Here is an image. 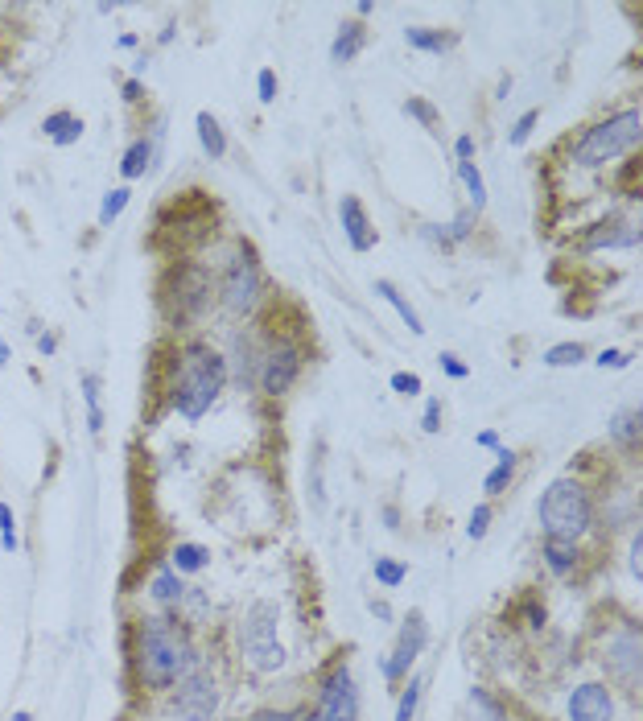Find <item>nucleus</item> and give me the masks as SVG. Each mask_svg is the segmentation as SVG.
Masks as SVG:
<instances>
[{
	"label": "nucleus",
	"instance_id": "1",
	"mask_svg": "<svg viewBox=\"0 0 643 721\" xmlns=\"http://www.w3.org/2000/svg\"><path fill=\"white\" fill-rule=\"evenodd\" d=\"M198 668L194 643L186 627H178L174 618L153 614L137 631V676L149 689H174L178 680H186Z\"/></svg>",
	"mask_w": 643,
	"mask_h": 721
},
{
	"label": "nucleus",
	"instance_id": "2",
	"mask_svg": "<svg viewBox=\"0 0 643 721\" xmlns=\"http://www.w3.org/2000/svg\"><path fill=\"white\" fill-rule=\"evenodd\" d=\"M223 388H227V359L207 347H190L174 384V408L186 421H202Z\"/></svg>",
	"mask_w": 643,
	"mask_h": 721
},
{
	"label": "nucleus",
	"instance_id": "3",
	"mask_svg": "<svg viewBox=\"0 0 643 721\" xmlns=\"http://www.w3.org/2000/svg\"><path fill=\"white\" fill-rule=\"evenodd\" d=\"M590 524H594V503L582 483L557 478V483L540 495V528H545V540L578 544L590 532Z\"/></svg>",
	"mask_w": 643,
	"mask_h": 721
},
{
	"label": "nucleus",
	"instance_id": "4",
	"mask_svg": "<svg viewBox=\"0 0 643 721\" xmlns=\"http://www.w3.org/2000/svg\"><path fill=\"white\" fill-rule=\"evenodd\" d=\"M643 136V112L639 108H623L619 116L594 124L578 145H573V161L586 165V169H598L606 161H615L623 153H631Z\"/></svg>",
	"mask_w": 643,
	"mask_h": 721
},
{
	"label": "nucleus",
	"instance_id": "5",
	"mask_svg": "<svg viewBox=\"0 0 643 721\" xmlns=\"http://www.w3.org/2000/svg\"><path fill=\"white\" fill-rule=\"evenodd\" d=\"M277 623H281V610L277 602H252V610L244 614V623H240V647H244V656L256 672H277L285 664V647L277 639Z\"/></svg>",
	"mask_w": 643,
	"mask_h": 721
},
{
	"label": "nucleus",
	"instance_id": "6",
	"mask_svg": "<svg viewBox=\"0 0 643 721\" xmlns=\"http://www.w3.org/2000/svg\"><path fill=\"white\" fill-rule=\"evenodd\" d=\"M223 301L231 314H252L260 301V264L252 260V252H240L227 272H223Z\"/></svg>",
	"mask_w": 643,
	"mask_h": 721
},
{
	"label": "nucleus",
	"instance_id": "7",
	"mask_svg": "<svg viewBox=\"0 0 643 721\" xmlns=\"http://www.w3.org/2000/svg\"><path fill=\"white\" fill-rule=\"evenodd\" d=\"M301 375V347L297 342H277L273 351L260 359V392L264 396H285Z\"/></svg>",
	"mask_w": 643,
	"mask_h": 721
},
{
	"label": "nucleus",
	"instance_id": "8",
	"mask_svg": "<svg viewBox=\"0 0 643 721\" xmlns=\"http://www.w3.org/2000/svg\"><path fill=\"white\" fill-rule=\"evenodd\" d=\"M219 705V693H215V676L194 668L186 680H178V697H174V713L182 721H211Z\"/></svg>",
	"mask_w": 643,
	"mask_h": 721
},
{
	"label": "nucleus",
	"instance_id": "9",
	"mask_svg": "<svg viewBox=\"0 0 643 721\" xmlns=\"http://www.w3.org/2000/svg\"><path fill=\"white\" fill-rule=\"evenodd\" d=\"M314 721H359V693L347 668H334L322 684V701L314 709Z\"/></svg>",
	"mask_w": 643,
	"mask_h": 721
},
{
	"label": "nucleus",
	"instance_id": "10",
	"mask_svg": "<svg viewBox=\"0 0 643 721\" xmlns=\"http://www.w3.org/2000/svg\"><path fill=\"white\" fill-rule=\"evenodd\" d=\"M425 643H429L425 614H421V610H409V618H404V631H400V643H396L392 656L384 660V676H388V680H400L404 672L417 664V656L425 651Z\"/></svg>",
	"mask_w": 643,
	"mask_h": 721
},
{
	"label": "nucleus",
	"instance_id": "11",
	"mask_svg": "<svg viewBox=\"0 0 643 721\" xmlns=\"http://www.w3.org/2000/svg\"><path fill=\"white\" fill-rule=\"evenodd\" d=\"M569 721H615V697L606 684L590 680L569 693Z\"/></svg>",
	"mask_w": 643,
	"mask_h": 721
},
{
	"label": "nucleus",
	"instance_id": "12",
	"mask_svg": "<svg viewBox=\"0 0 643 721\" xmlns=\"http://www.w3.org/2000/svg\"><path fill=\"white\" fill-rule=\"evenodd\" d=\"M338 219H343V235H347V244L355 252H371V248H376V227H371L363 202L355 194H347L343 202H338Z\"/></svg>",
	"mask_w": 643,
	"mask_h": 721
},
{
	"label": "nucleus",
	"instance_id": "13",
	"mask_svg": "<svg viewBox=\"0 0 643 721\" xmlns=\"http://www.w3.org/2000/svg\"><path fill=\"white\" fill-rule=\"evenodd\" d=\"M611 672L623 680V684H635L639 680V635H635V627H627L615 643H611Z\"/></svg>",
	"mask_w": 643,
	"mask_h": 721
},
{
	"label": "nucleus",
	"instance_id": "14",
	"mask_svg": "<svg viewBox=\"0 0 643 721\" xmlns=\"http://www.w3.org/2000/svg\"><path fill=\"white\" fill-rule=\"evenodd\" d=\"M635 244H639V227H631V223H598L586 235V252H598V248H635Z\"/></svg>",
	"mask_w": 643,
	"mask_h": 721
},
{
	"label": "nucleus",
	"instance_id": "15",
	"mask_svg": "<svg viewBox=\"0 0 643 721\" xmlns=\"http://www.w3.org/2000/svg\"><path fill=\"white\" fill-rule=\"evenodd\" d=\"M363 42H367V29H363L359 21H347L343 29L334 33V42H330V62H338V66L355 62L359 50H363Z\"/></svg>",
	"mask_w": 643,
	"mask_h": 721
},
{
	"label": "nucleus",
	"instance_id": "16",
	"mask_svg": "<svg viewBox=\"0 0 643 721\" xmlns=\"http://www.w3.org/2000/svg\"><path fill=\"white\" fill-rule=\"evenodd\" d=\"M194 128H198V145H202V153H207L211 161H223V157H227V136H223L219 120H215L211 112H198Z\"/></svg>",
	"mask_w": 643,
	"mask_h": 721
},
{
	"label": "nucleus",
	"instance_id": "17",
	"mask_svg": "<svg viewBox=\"0 0 643 721\" xmlns=\"http://www.w3.org/2000/svg\"><path fill=\"white\" fill-rule=\"evenodd\" d=\"M404 42H409L413 50H421V54H437V58H442V54L454 46L450 33H442V29H421V25L404 29Z\"/></svg>",
	"mask_w": 643,
	"mask_h": 721
},
{
	"label": "nucleus",
	"instance_id": "18",
	"mask_svg": "<svg viewBox=\"0 0 643 721\" xmlns=\"http://www.w3.org/2000/svg\"><path fill=\"white\" fill-rule=\"evenodd\" d=\"M371 289H376V297H384V301H388V305L396 309V314L404 318V326H409L413 334H425V326H421V314H417V309L409 305V297H404V293H400V289H396L392 281H376V285H371Z\"/></svg>",
	"mask_w": 643,
	"mask_h": 721
},
{
	"label": "nucleus",
	"instance_id": "19",
	"mask_svg": "<svg viewBox=\"0 0 643 721\" xmlns=\"http://www.w3.org/2000/svg\"><path fill=\"white\" fill-rule=\"evenodd\" d=\"M458 182L466 186V194H470V211H483L487 206V186H483V174H479V165L475 161H458Z\"/></svg>",
	"mask_w": 643,
	"mask_h": 721
},
{
	"label": "nucleus",
	"instance_id": "20",
	"mask_svg": "<svg viewBox=\"0 0 643 721\" xmlns=\"http://www.w3.org/2000/svg\"><path fill=\"white\" fill-rule=\"evenodd\" d=\"M207 565H211V553L202 544H178L174 557H169V569H174V573H198Z\"/></svg>",
	"mask_w": 643,
	"mask_h": 721
},
{
	"label": "nucleus",
	"instance_id": "21",
	"mask_svg": "<svg viewBox=\"0 0 643 721\" xmlns=\"http://www.w3.org/2000/svg\"><path fill=\"white\" fill-rule=\"evenodd\" d=\"M149 157H153V145H149V136H141V141L128 145V153H124V161H120V174H124L128 182H137L145 169H149Z\"/></svg>",
	"mask_w": 643,
	"mask_h": 721
},
{
	"label": "nucleus",
	"instance_id": "22",
	"mask_svg": "<svg viewBox=\"0 0 643 721\" xmlns=\"http://www.w3.org/2000/svg\"><path fill=\"white\" fill-rule=\"evenodd\" d=\"M153 598H157L161 606H178V602L186 598L182 573H174V569H161V573L153 577Z\"/></svg>",
	"mask_w": 643,
	"mask_h": 721
},
{
	"label": "nucleus",
	"instance_id": "23",
	"mask_svg": "<svg viewBox=\"0 0 643 721\" xmlns=\"http://www.w3.org/2000/svg\"><path fill=\"white\" fill-rule=\"evenodd\" d=\"M512 478H516V454H512V450H499V462H495V470L487 474L483 491H487V495H503Z\"/></svg>",
	"mask_w": 643,
	"mask_h": 721
},
{
	"label": "nucleus",
	"instance_id": "24",
	"mask_svg": "<svg viewBox=\"0 0 643 721\" xmlns=\"http://www.w3.org/2000/svg\"><path fill=\"white\" fill-rule=\"evenodd\" d=\"M545 561L553 573H569L573 565H578V544H569V540H545Z\"/></svg>",
	"mask_w": 643,
	"mask_h": 721
},
{
	"label": "nucleus",
	"instance_id": "25",
	"mask_svg": "<svg viewBox=\"0 0 643 721\" xmlns=\"http://www.w3.org/2000/svg\"><path fill=\"white\" fill-rule=\"evenodd\" d=\"M132 202V190L128 186H116L104 194V202H99V227H112L120 215H124V206Z\"/></svg>",
	"mask_w": 643,
	"mask_h": 721
},
{
	"label": "nucleus",
	"instance_id": "26",
	"mask_svg": "<svg viewBox=\"0 0 643 721\" xmlns=\"http://www.w3.org/2000/svg\"><path fill=\"white\" fill-rule=\"evenodd\" d=\"M611 437L631 450V445L639 441V408H623V412H615V421H611Z\"/></svg>",
	"mask_w": 643,
	"mask_h": 721
},
{
	"label": "nucleus",
	"instance_id": "27",
	"mask_svg": "<svg viewBox=\"0 0 643 721\" xmlns=\"http://www.w3.org/2000/svg\"><path fill=\"white\" fill-rule=\"evenodd\" d=\"M582 359H586L582 342H557V347L545 351V363H549V367H578Z\"/></svg>",
	"mask_w": 643,
	"mask_h": 721
},
{
	"label": "nucleus",
	"instance_id": "28",
	"mask_svg": "<svg viewBox=\"0 0 643 721\" xmlns=\"http://www.w3.org/2000/svg\"><path fill=\"white\" fill-rule=\"evenodd\" d=\"M83 400H87V425H91V433H99L104 429V408H99V380L95 375H83Z\"/></svg>",
	"mask_w": 643,
	"mask_h": 721
},
{
	"label": "nucleus",
	"instance_id": "29",
	"mask_svg": "<svg viewBox=\"0 0 643 721\" xmlns=\"http://www.w3.org/2000/svg\"><path fill=\"white\" fill-rule=\"evenodd\" d=\"M404 577H409V569H404L400 561H392V557H376V581H380L384 590H396Z\"/></svg>",
	"mask_w": 643,
	"mask_h": 721
},
{
	"label": "nucleus",
	"instance_id": "30",
	"mask_svg": "<svg viewBox=\"0 0 643 721\" xmlns=\"http://www.w3.org/2000/svg\"><path fill=\"white\" fill-rule=\"evenodd\" d=\"M0 544H5V553H17V520L9 503H0Z\"/></svg>",
	"mask_w": 643,
	"mask_h": 721
},
{
	"label": "nucleus",
	"instance_id": "31",
	"mask_svg": "<svg viewBox=\"0 0 643 721\" xmlns=\"http://www.w3.org/2000/svg\"><path fill=\"white\" fill-rule=\"evenodd\" d=\"M417 701H421V680L413 676V680H409V689L400 693V709H396V721H413V713H417Z\"/></svg>",
	"mask_w": 643,
	"mask_h": 721
},
{
	"label": "nucleus",
	"instance_id": "32",
	"mask_svg": "<svg viewBox=\"0 0 643 721\" xmlns=\"http://www.w3.org/2000/svg\"><path fill=\"white\" fill-rule=\"evenodd\" d=\"M487 528H491V507H487V503H479L475 511H470L466 536H470V540H483V536H487Z\"/></svg>",
	"mask_w": 643,
	"mask_h": 721
},
{
	"label": "nucleus",
	"instance_id": "33",
	"mask_svg": "<svg viewBox=\"0 0 643 721\" xmlns=\"http://www.w3.org/2000/svg\"><path fill=\"white\" fill-rule=\"evenodd\" d=\"M536 124H540V108H528V112L516 120V128H512V136H507V141H512V145H524Z\"/></svg>",
	"mask_w": 643,
	"mask_h": 721
},
{
	"label": "nucleus",
	"instance_id": "34",
	"mask_svg": "<svg viewBox=\"0 0 643 721\" xmlns=\"http://www.w3.org/2000/svg\"><path fill=\"white\" fill-rule=\"evenodd\" d=\"M421 375L417 371H396L392 375V392H400V396H421Z\"/></svg>",
	"mask_w": 643,
	"mask_h": 721
},
{
	"label": "nucleus",
	"instance_id": "35",
	"mask_svg": "<svg viewBox=\"0 0 643 721\" xmlns=\"http://www.w3.org/2000/svg\"><path fill=\"white\" fill-rule=\"evenodd\" d=\"M404 112H409V116H417L425 128H437V124H442V116H437V112L429 108L425 99H409V103H404Z\"/></svg>",
	"mask_w": 643,
	"mask_h": 721
},
{
	"label": "nucleus",
	"instance_id": "36",
	"mask_svg": "<svg viewBox=\"0 0 643 721\" xmlns=\"http://www.w3.org/2000/svg\"><path fill=\"white\" fill-rule=\"evenodd\" d=\"M256 91H260V103L277 99V71H273V66H264V71L256 75Z\"/></svg>",
	"mask_w": 643,
	"mask_h": 721
},
{
	"label": "nucleus",
	"instance_id": "37",
	"mask_svg": "<svg viewBox=\"0 0 643 721\" xmlns=\"http://www.w3.org/2000/svg\"><path fill=\"white\" fill-rule=\"evenodd\" d=\"M421 429H425V433H442V400H437V396H433V400L425 404V417H421Z\"/></svg>",
	"mask_w": 643,
	"mask_h": 721
},
{
	"label": "nucleus",
	"instance_id": "38",
	"mask_svg": "<svg viewBox=\"0 0 643 721\" xmlns=\"http://www.w3.org/2000/svg\"><path fill=\"white\" fill-rule=\"evenodd\" d=\"M470 705H475V709H483V717H487V721H507V717H503V709H499V705H495L487 693H479V689L470 693Z\"/></svg>",
	"mask_w": 643,
	"mask_h": 721
},
{
	"label": "nucleus",
	"instance_id": "39",
	"mask_svg": "<svg viewBox=\"0 0 643 721\" xmlns=\"http://www.w3.org/2000/svg\"><path fill=\"white\" fill-rule=\"evenodd\" d=\"M470 227H475V211H462V215L450 223V231H446V235H450V244H458V239H466V235H470Z\"/></svg>",
	"mask_w": 643,
	"mask_h": 721
},
{
	"label": "nucleus",
	"instance_id": "40",
	"mask_svg": "<svg viewBox=\"0 0 643 721\" xmlns=\"http://www.w3.org/2000/svg\"><path fill=\"white\" fill-rule=\"evenodd\" d=\"M437 363H442V371L450 375V380H466V375H470V367H466L458 355H450V351H446V355H437Z\"/></svg>",
	"mask_w": 643,
	"mask_h": 721
},
{
	"label": "nucleus",
	"instance_id": "41",
	"mask_svg": "<svg viewBox=\"0 0 643 721\" xmlns=\"http://www.w3.org/2000/svg\"><path fill=\"white\" fill-rule=\"evenodd\" d=\"M71 120H75L71 112H50V116H46V124H42V132H46L50 141H54V136H58V132H62L66 124H71Z\"/></svg>",
	"mask_w": 643,
	"mask_h": 721
},
{
	"label": "nucleus",
	"instance_id": "42",
	"mask_svg": "<svg viewBox=\"0 0 643 721\" xmlns=\"http://www.w3.org/2000/svg\"><path fill=\"white\" fill-rule=\"evenodd\" d=\"M79 136H83V120H71V124H66V128L54 136V145H58V149H66V145H75Z\"/></svg>",
	"mask_w": 643,
	"mask_h": 721
},
{
	"label": "nucleus",
	"instance_id": "43",
	"mask_svg": "<svg viewBox=\"0 0 643 721\" xmlns=\"http://www.w3.org/2000/svg\"><path fill=\"white\" fill-rule=\"evenodd\" d=\"M594 363H598L602 371H606V367H615V371H619V367H627V363H631V355H627V351H602Z\"/></svg>",
	"mask_w": 643,
	"mask_h": 721
},
{
	"label": "nucleus",
	"instance_id": "44",
	"mask_svg": "<svg viewBox=\"0 0 643 721\" xmlns=\"http://www.w3.org/2000/svg\"><path fill=\"white\" fill-rule=\"evenodd\" d=\"M454 153H458V161H475V136L462 132L458 141H454Z\"/></svg>",
	"mask_w": 643,
	"mask_h": 721
},
{
	"label": "nucleus",
	"instance_id": "45",
	"mask_svg": "<svg viewBox=\"0 0 643 721\" xmlns=\"http://www.w3.org/2000/svg\"><path fill=\"white\" fill-rule=\"evenodd\" d=\"M631 573L643 577V532L631 540Z\"/></svg>",
	"mask_w": 643,
	"mask_h": 721
},
{
	"label": "nucleus",
	"instance_id": "46",
	"mask_svg": "<svg viewBox=\"0 0 643 721\" xmlns=\"http://www.w3.org/2000/svg\"><path fill=\"white\" fill-rule=\"evenodd\" d=\"M256 721H297V713H289V709H268V713H256Z\"/></svg>",
	"mask_w": 643,
	"mask_h": 721
},
{
	"label": "nucleus",
	"instance_id": "47",
	"mask_svg": "<svg viewBox=\"0 0 643 721\" xmlns=\"http://www.w3.org/2000/svg\"><path fill=\"white\" fill-rule=\"evenodd\" d=\"M479 445H483V450H499V433H495V429H483V433H479Z\"/></svg>",
	"mask_w": 643,
	"mask_h": 721
},
{
	"label": "nucleus",
	"instance_id": "48",
	"mask_svg": "<svg viewBox=\"0 0 643 721\" xmlns=\"http://www.w3.org/2000/svg\"><path fill=\"white\" fill-rule=\"evenodd\" d=\"M124 99H128V103H137V99H141V83H137V79H128V83H124Z\"/></svg>",
	"mask_w": 643,
	"mask_h": 721
},
{
	"label": "nucleus",
	"instance_id": "49",
	"mask_svg": "<svg viewBox=\"0 0 643 721\" xmlns=\"http://www.w3.org/2000/svg\"><path fill=\"white\" fill-rule=\"evenodd\" d=\"M54 347H58L54 334H42V338H38V351H42V355H54Z\"/></svg>",
	"mask_w": 643,
	"mask_h": 721
},
{
	"label": "nucleus",
	"instance_id": "50",
	"mask_svg": "<svg viewBox=\"0 0 643 721\" xmlns=\"http://www.w3.org/2000/svg\"><path fill=\"white\" fill-rule=\"evenodd\" d=\"M384 524H388V528H400V511H396V507H384Z\"/></svg>",
	"mask_w": 643,
	"mask_h": 721
},
{
	"label": "nucleus",
	"instance_id": "51",
	"mask_svg": "<svg viewBox=\"0 0 643 721\" xmlns=\"http://www.w3.org/2000/svg\"><path fill=\"white\" fill-rule=\"evenodd\" d=\"M371 610H376V618H392V610L384 602H371Z\"/></svg>",
	"mask_w": 643,
	"mask_h": 721
},
{
	"label": "nucleus",
	"instance_id": "52",
	"mask_svg": "<svg viewBox=\"0 0 643 721\" xmlns=\"http://www.w3.org/2000/svg\"><path fill=\"white\" fill-rule=\"evenodd\" d=\"M13 721H33V717H29L25 709H17V713H13Z\"/></svg>",
	"mask_w": 643,
	"mask_h": 721
},
{
	"label": "nucleus",
	"instance_id": "53",
	"mask_svg": "<svg viewBox=\"0 0 643 721\" xmlns=\"http://www.w3.org/2000/svg\"><path fill=\"white\" fill-rule=\"evenodd\" d=\"M297 721H314V713H306V717H297Z\"/></svg>",
	"mask_w": 643,
	"mask_h": 721
}]
</instances>
